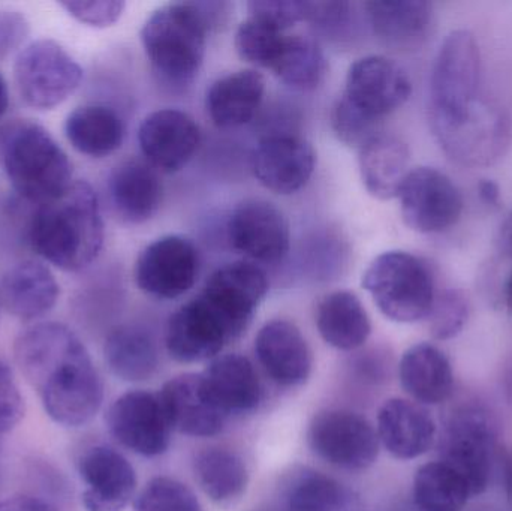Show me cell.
Wrapping results in <instances>:
<instances>
[{
  "label": "cell",
  "instance_id": "6da1fadb",
  "mask_svg": "<svg viewBox=\"0 0 512 511\" xmlns=\"http://www.w3.org/2000/svg\"><path fill=\"white\" fill-rule=\"evenodd\" d=\"M14 357L54 423L81 428L95 419L104 401V384L86 345L68 326L29 327L15 339Z\"/></svg>",
  "mask_w": 512,
  "mask_h": 511
},
{
  "label": "cell",
  "instance_id": "7a4b0ae2",
  "mask_svg": "<svg viewBox=\"0 0 512 511\" xmlns=\"http://www.w3.org/2000/svg\"><path fill=\"white\" fill-rule=\"evenodd\" d=\"M105 227L98 195L84 180L39 204L29 225L33 251L65 272L89 267L104 248Z\"/></svg>",
  "mask_w": 512,
  "mask_h": 511
},
{
  "label": "cell",
  "instance_id": "3957f363",
  "mask_svg": "<svg viewBox=\"0 0 512 511\" xmlns=\"http://www.w3.org/2000/svg\"><path fill=\"white\" fill-rule=\"evenodd\" d=\"M215 3H168L153 11L141 29V44L153 74L164 86L183 89L200 74L207 35L219 12Z\"/></svg>",
  "mask_w": 512,
  "mask_h": 511
},
{
  "label": "cell",
  "instance_id": "277c9868",
  "mask_svg": "<svg viewBox=\"0 0 512 511\" xmlns=\"http://www.w3.org/2000/svg\"><path fill=\"white\" fill-rule=\"evenodd\" d=\"M0 162L21 198L42 204L72 185V164L53 135L32 122L0 129Z\"/></svg>",
  "mask_w": 512,
  "mask_h": 511
},
{
  "label": "cell",
  "instance_id": "5b68a950",
  "mask_svg": "<svg viewBox=\"0 0 512 511\" xmlns=\"http://www.w3.org/2000/svg\"><path fill=\"white\" fill-rule=\"evenodd\" d=\"M379 311L396 323L429 317L436 299L435 278L426 261L405 251L378 255L361 279Z\"/></svg>",
  "mask_w": 512,
  "mask_h": 511
},
{
  "label": "cell",
  "instance_id": "8992f818",
  "mask_svg": "<svg viewBox=\"0 0 512 511\" xmlns=\"http://www.w3.org/2000/svg\"><path fill=\"white\" fill-rule=\"evenodd\" d=\"M430 128L462 117L481 99V51L474 33H448L439 47L430 75Z\"/></svg>",
  "mask_w": 512,
  "mask_h": 511
},
{
  "label": "cell",
  "instance_id": "52a82bcc",
  "mask_svg": "<svg viewBox=\"0 0 512 511\" xmlns=\"http://www.w3.org/2000/svg\"><path fill=\"white\" fill-rule=\"evenodd\" d=\"M432 132L451 161L462 167L484 168L496 164L508 152L512 120L498 102L481 98L462 117Z\"/></svg>",
  "mask_w": 512,
  "mask_h": 511
},
{
  "label": "cell",
  "instance_id": "ba28073f",
  "mask_svg": "<svg viewBox=\"0 0 512 511\" xmlns=\"http://www.w3.org/2000/svg\"><path fill=\"white\" fill-rule=\"evenodd\" d=\"M80 63L53 39L30 42L18 53L14 81L24 104L35 110H53L83 81Z\"/></svg>",
  "mask_w": 512,
  "mask_h": 511
},
{
  "label": "cell",
  "instance_id": "9c48e42d",
  "mask_svg": "<svg viewBox=\"0 0 512 511\" xmlns=\"http://www.w3.org/2000/svg\"><path fill=\"white\" fill-rule=\"evenodd\" d=\"M495 441L492 420L480 408H460L445 425L439 444L441 462L466 480L472 497L489 488Z\"/></svg>",
  "mask_w": 512,
  "mask_h": 511
},
{
  "label": "cell",
  "instance_id": "30bf717a",
  "mask_svg": "<svg viewBox=\"0 0 512 511\" xmlns=\"http://www.w3.org/2000/svg\"><path fill=\"white\" fill-rule=\"evenodd\" d=\"M307 441L322 461L349 471L372 467L381 447L372 423L348 410H325L316 414L310 422Z\"/></svg>",
  "mask_w": 512,
  "mask_h": 511
},
{
  "label": "cell",
  "instance_id": "8fae6325",
  "mask_svg": "<svg viewBox=\"0 0 512 511\" xmlns=\"http://www.w3.org/2000/svg\"><path fill=\"white\" fill-rule=\"evenodd\" d=\"M397 198L403 222L417 233H445L462 218V192L447 174L436 168L409 171Z\"/></svg>",
  "mask_w": 512,
  "mask_h": 511
},
{
  "label": "cell",
  "instance_id": "7c38bea8",
  "mask_svg": "<svg viewBox=\"0 0 512 511\" xmlns=\"http://www.w3.org/2000/svg\"><path fill=\"white\" fill-rule=\"evenodd\" d=\"M201 255L185 236L170 234L147 245L135 263V284L147 296L174 300L185 296L197 284Z\"/></svg>",
  "mask_w": 512,
  "mask_h": 511
},
{
  "label": "cell",
  "instance_id": "4fadbf2b",
  "mask_svg": "<svg viewBox=\"0 0 512 511\" xmlns=\"http://www.w3.org/2000/svg\"><path fill=\"white\" fill-rule=\"evenodd\" d=\"M110 434L131 452L146 458L164 455L171 443L170 422L161 398L146 390H132L117 398L107 413Z\"/></svg>",
  "mask_w": 512,
  "mask_h": 511
},
{
  "label": "cell",
  "instance_id": "5bb4252c",
  "mask_svg": "<svg viewBox=\"0 0 512 511\" xmlns=\"http://www.w3.org/2000/svg\"><path fill=\"white\" fill-rule=\"evenodd\" d=\"M411 93V78L403 66L390 57L372 54L349 66L342 96L361 113L379 122L402 107Z\"/></svg>",
  "mask_w": 512,
  "mask_h": 511
},
{
  "label": "cell",
  "instance_id": "9a60e30c",
  "mask_svg": "<svg viewBox=\"0 0 512 511\" xmlns=\"http://www.w3.org/2000/svg\"><path fill=\"white\" fill-rule=\"evenodd\" d=\"M268 287L267 275L261 267L249 261H236L215 270L198 296L230 324L239 339L251 326Z\"/></svg>",
  "mask_w": 512,
  "mask_h": 511
},
{
  "label": "cell",
  "instance_id": "2e32d148",
  "mask_svg": "<svg viewBox=\"0 0 512 511\" xmlns=\"http://www.w3.org/2000/svg\"><path fill=\"white\" fill-rule=\"evenodd\" d=\"M227 234L237 252L259 263H279L291 243L288 219L282 210L256 198L237 204L228 219Z\"/></svg>",
  "mask_w": 512,
  "mask_h": 511
},
{
  "label": "cell",
  "instance_id": "e0dca14e",
  "mask_svg": "<svg viewBox=\"0 0 512 511\" xmlns=\"http://www.w3.org/2000/svg\"><path fill=\"white\" fill-rule=\"evenodd\" d=\"M234 341L228 324L200 296L171 315L165 333L168 354L188 365L216 359Z\"/></svg>",
  "mask_w": 512,
  "mask_h": 511
},
{
  "label": "cell",
  "instance_id": "ac0fdd59",
  "mask_svg": "<svg viewBox=\"0 0 512 511\" xmlns=\"http://www.w3.org/2000/svg\"><path fill=\"white\" fill-rule=\"evenodd\" d=\"M138 143L156 171L173 174L189 164L201 144L200 125L177 108L153 111L141 122Z\"/></svg>",
  "mask_w": 512,
  "mask_h": 511
},
{
  "label": "cell",
  "instance_id": "d6986e66",
  "mask_svg": "<svg viewBox=\"0 0 512 511\" xmlns=\"http://www.w3.org/2000/svg\"><path fill=\"white\" fill-rule=\"evenodd\" d=\"M78 474L84 483L86 511H122L134 500L137 474L131 462L108 446H93L81 455Z\"/></svg>",
  "mask_w": 512,
  "mask_h": 511
},
{
  "label": "cell",
  "instance_id": "ffe728a7",
  "mask_svg": "<svg viewBox=\"0 0 512 511\" xmlns=\"http://www.w3.org/2000/svg\"><path fill=\"white\" fill-rule=\"evenodd\" d=\"M315 167V149L297 135L262 138L252 153L256 180L274 194L291 195L300 191L312 179Z\"/></svg>",
  "mask_w": 512,
  "mask_h": 511
},
{
  "label": "cell",
  "instance_id": "44dd1931",
  "mask_svg": "<svg viewBox=\"0 0 512 511\" xmlns=\"http://www.w3.org/2000/svg\"><path fill=\"white\" fill-rule=\"evenodd\" d=\"M255 354L265 374L279 386H301L312 374L309 344L300 329L289 321L265 323L255 338Z\"/></svg>",
  "mask_w": 512,
  "mask_h": 511
},
{
  "label": "cell",
  "instance_id": "7402d4cb",
  "mask_svg": "<svg viewBox=\"0 0 512 511\" xmlns=\"http://www.w3.org/2000/svg\"><path fill=\"white\" fill-rule=\"evenodd\" d=\"M162 407L171 429L192 438H210L221 434L228 417L219 411L204 393L200 374H182L164 384Z\"/></svg>",
  "mask_w": 512,
  "mask_h": 511
},
{
  "label": "cell",
  "instance_id": "603a6c76",
  "mask_svg": "<svg viewBox=\"0 0 512 511\" xmlns=\"http://www.w3.org/2000/svg\"><path fill=\"white\" fill-rule=\"evenodd\" d=\"M379 443L393 458L412 461L426 455L436 440V423L417 402L391 398L378 413Z\"/></svg>",
  "mask_w": 512,
  "mask_h": 511
},
{
  "label": "cell",
  "instance_id": "cb8c5ba5",
  "mask_svg": "<svg viewBox=\"0 0 512 511\" xmlns=\"http://www.w3.org/2000/svg\"><path fill=\"white\" fill-rule=\"evenodd\" d=\"M200 375L207 398L227 417L254 411L261 402V381L242 354L218 356Z\"/></svg>",
  "mask_w": 512,
  "mask_h": 511
},
{
  "label": "cell",
  "instance_id": "d4e9b609",
  "mask_svg": "<svg viewBox=\"0 0 512 511\" xmlns=\"http://www.w3.org/2000/svg\"><path fill=\"white\" fill-rule=\"evenodd\" d=\"M108 195L117 215L129 224H144L158 212L164 186L146 161L126 159L108 177Z\"/></svg>",
  "mask_w": 512,
  "mask_h": 511
},
{
  "label": "cell",
  "instance_id": "484cf974",
  "mask_svg": "<svg viewBox=\"0 0 512 511\" xmlns=\"http://www.w3.org/2000/svg\"><path fill=\"white\" fill-rule=\"evenodd\" d=\"M60 285L45 264L27 260L15 264L0 282V300L6 311L24 321L44 317L56 306Z\"/></svg>",
  "mask_w": 512,
  "mask_h": 511
},
{
  "label": "cell",
  "instance_id": "4316f807",
  "mask_svg": "<svg viewBox=\"0 0 512 511\" xmlns=\"http://www.w3.org/2000/svg\"><path fill=\"white\" fill-rule=\"evenodd\" d=\"M373 32L388 47L418 50L432 29V5L421 0H373L364 3Z\"/></svg>",
  "mask_w": 512,
  "mask_h": 511
},
{
  "label": "cell",
  "instance_id": "83f0119b",
  "mask_svg": "<svg viewBox=\"0 0 512 511\" xmlns=\"http://www.w3.org/2000/svg\"><path fill=\"white\" fill-rule=\"evenodd\" d=\"M264 95V75L256 69H240L218 78L207 90V114L218 128H239L254 119Z\"/></svg>",
  "mask_w": 512,
  "mask_h": 511
},
{
  "label": "cell",
  "instance_id": "f1b7e54d",
  "mask_svg": "<svg viewBox=\"0 0 512 511\" xmlns=\"http://www.w3.org/2000/svg\"><path fill=\"white\" fill-rule=\"evenodd\" d=\"M411 152L402 138L393 134L373 135L358 149V165L364 188L378 200H393L408 176Z\"/></svg>",
  "mask_w": 512,
  "mask_h": 511
},
{
  "label": "cell",
  "instance_id": "f546056e",
  "mask_svg": "<svg viewBox=\"0 0 512 511\" xmlns=\"http://www.w3.org/2000/svg\"><path fill=\"white\" fill-rule=\"evenodd\" d=\"M403 390L421 405L444 404L454 390L450 359L435 345H414L405 351L399 365Z\"/></svg>",
  "mask_w": 512,
  "mask_h": 511
},
{
  "label": "cell",
  "instance_id": "4dcf8cb0",
  "mask_svg": "<svg viewBox=\"0 0 512 511\" xmlns=\"http://www.w3.org/2000/svg\"><path fill=\"white\" fill-rule=\"evenodd\" d=\"M315 320L321 338L340 351L363 347L372 333L369 314L352 291H333L322 297Z\"/></svg>",
  "mask_w": 512,
  "mask_h": 511
},
{
  "label": "cell",
  "instance_id": "1f68e13d",
  "mask_svg": "<svg viewBox=\"0 0 512 511\" xmlns=\"http://www.w3.org/2000/svg\"><path fill=\"white\" fill-rule=\"evenodd\" d=\"M105 363L111 374L128 383L150 380L159 368V353L149 330L122 324L105 339Z\"/></svg>",
  "mask_w": 512,
  "mask_h": 511
},
{
  "label": "cell",
  "instance_id": "d6a6232c",
  "mask_svg": "<svg viewBox=\"0 0 512 511\" xmlns=\"http://www.w3.org/2000/svg\"><path fill=\"white\" fill-rule=\"evenodd\" d=\"M125 134L122 117L105 105H83L66 117V138L77 152L90 158L113 155L122 147Z\"/></svg>",
  "mask_w": 512,
  "mask_h": 511
},
{
  "label": "cell",
  "instance_id": "836d02e7",
  "mask_svg": "<svg viewBox=\"0 0 512 511\" xmlns=\"http://www.w3.org/2000/svg\"><path fill=\"white\" fill-rule=\"evenodd\" d=\"M195 480L213 503H234L245 494L249 471L242 456L225 447L201 450L194 461Z\"/></svg>",
  "mask_w": 512,
  "mask_h": 511
},
{
  "label": "cell",
  "instance_id": "e575fe53",
  "mask_svg": "<svg viewBox=\"0 0 512 511\" xmlns=\"http://www.w3.org/2000/svg\"><path fill=\"white\" fill-rule=\"evenodd\" d=\"M471 497L466 480L444 462H430L415 473L412 498L418 511H462Z\"/></svg>",
  "mask_w": 512,
  "mask_h": 511
},
{
  "label": "cell",
  "instance_id": "d590c367",
  "mask_svg": "<svg viewBox=\"0 0 512 511\" xmlns=\"http://www.w3.org/2000/svg\"><path fill=\"white\" fill-rule=\"evenodd\" d=\"M325 69V56L315 39L286 35L270 71L286 86L306 92L322 83Z\"/></svg>",
  "mask_w": 512,
  "mask_h": 511
},
{
  "label": "cell",
  "instance_id": "8d00e7d4",
  "mask_svg": "<svg viewBox=\"0 0 512 511\" xmlns=\"http://www.w3.org/2000/svg\"><path fill=\"white\" fill-rule=\"evenodd\" d=\"M346 506L348 494L345 488L318 471H301L286 494L288 511H343Z\"/></svg>",
  "mask_w": 512,
  "mask_h": 511
},
{
  "label": "cell",
  "instance_id": "74e56055",
  "mask_svg": "<svg viewBox=\"0 0 512 511\" xmlns=\"http://www.w3.org/2000/svg\"><path fill=\"white\" fill-rule=\"evenodd\" d=\"M285 36L283 30L248 15L237 29L234 45L245 62L258 68L271 69Z\"/></svg>",
  "mask_w": 512,
  "mask_h": 511
},
{
  "label": "cell",
  "instance_id": "f35d334b",
  "mask_svg": "<svg viewBox=\"0 0 512 511\" xmlns=\"http://www.w3.org/2000/svg\"><path fill=\"white\" fill-rule=\"evenodd\" d=\"M135 511H203L191 488L171 477H155L135 498Z\"/></svg>",
  "mask_w": 512,
  "mask_h": 511
},
{
  "label": "cell",
  "instance_id": "ab89813d",
  "mask_svg": "<svg viewBox=\"0 0 512 511\" xmlns=\"http://www.w3.org/2000/svg\"><path fill=\"white\" fill-rule=\"evenodd\" d=\"M469 302L459 290H445L436 294L430 311L429 326L433 338L439 341L456 338L468 323Z\"/></svg>",
  "mask_w": 512,
  "mask_h": 511
},
{
  "label": "cell",
  "instance_id": "60d3db41",
  "mask_svg": "<svg viewBox=\"0 0 512 511\" xmlns=\"http://www.w3.org/2000/svg\"><path fill=\"white\" fill-rule=\"evenodd\" d=\"M331 128L346 146L360 149L367 140L378 134V122L354 107L345 96H340L331 108Z\"/></svg>",
  "mask_w": 512,
  "mask_h": 511
},
{
  "label": "cell",
  "instance_id": "b9f144b4",
  "mask_svg": "<svg viewBox=\"0 0 512 511\" xmlns=\"http://www.w3.org/2000/svg\"><path fill=\"white\" fill-rule=\"evenodd\" d=\"M60 6L80 23L96 29H105L120 20L126 5L119 0H78L62 2Z\"/></svg>",
  "mask_w": 512,
  "mask_h": 511
},
{
  "label": "cell",
  "instance_id": "7bdbcfd3",
  "mask_svg": "<svg viewBox=\"0 0 512 511\" xmlns=\"http://www.w3.org/2000/svg\"><path fill=\"white\" fill-rule=\"evenodd\" d=\"M249 17L259 18L277 29L286 30L304 21V2L295 0H254L246 5Z\"/></svg>",
  "mask_w": 512,
  "mask_h": 511
},
{
  "label": "cell",
  "instance_id": "ee69618b",
  "mask_svg": "<svg viewBox=\"0 0 512 511\" xmlns=\"http://www.w3.org/2000/svg\"><path fill=\"white\" fill-rule=\"evenodd\" d=\"M24 416V399L14 374L0 362V435L14 429Z\"/></svg>",
  "mask_w": 512,
  "mask_h": 511
},
{
  "label": "cell",
  "instance_id": "f6af8a7d",
  "mask_svg": "<svg viewBox=\"0 0 512 511\" xmlns=\"http://www.w3.org/2000/svg\"><path fill=\"white\" fill-rule=\"evenodd\" d=\"M29 32V21L21 12L0 11V60L18 50Z\"/></svg>",
  "mask_w": 512,
  "mask_h": 511
},
{
  "label": "cell",
  "instance_id": "bcb514c9",
  "mask_svg": "<svg viewBox=\"0 0 512 511\" xmlns=\"http://www.w3.org/2000/svg\"><path fill=\"white\" fill-rule=\"evenodd\" d=\"M351 5L348 2H304V21L328 29L348 21Z\"/></svg>",
  "mask_w": 512,
  "mask_h": 511
},
{
  "label": "cell",
  "instance_id": "7dc6e473",
  "mask_svg": "<svg viewBox=\"0 0 512 511\" xmlns=\"http://www.w3.org/2000/svg\"><path fill=\"white\" fill-rule=\"evenodd\" d=\"M0 511H57L56 507L51 506L47 501L41 498L27 497V495H20V497L6 498L0 501Z\"/></svg>",
  "mask_w": 512,
  "mask_h": 511
},
{
  "label": "cell",
  "instance_id": "c3c4849f",
  "mask_svg": "<svg viewBox=\"0 0 512 511\" xmlns=\"http://www.w3.org/2000/svg\"><path fill=\"white\" fill-rule=\"evenodd\" d=\"M478 194L487 206L498 207L501 204V188L498 183L490 179H483L478 183Z\"/></svg>",
  "mask_w": 512,
  "mask_h": 511
},
{
  "label": "cell",
  "instance_id": "681fc988",
  "mask_svg": "<svg viewBox=\"0 0 512 511\" xmlns=\"http://www.w3.org/2000/svg\"><path fill=\"white\" fill-rule=\"evenodd\" d=\"M496 243H498L499 251H501L505 257L511 258L512 260V212L507 216V219L502 222L498 237H496Z\"/></svg>",
  "mask_w": 512,
  "mask_h": 511
},
{
  "label": "cell",
  "instance_id": "f907efd6",
  "mask_svg": "<svg viewBox=\"0 0 512 511\" xmlns=\"http://www.w3.org/2000/svg\"><path fill=\"white\" fill-rule=\"evenodd\" d=\"M9 108V90L5 78L0 75V120L5 116Z\"/></svg>",
  "mask_w": 512,
  "mask_h": 511
},
{
  "label": "cell",
  "instance_id": "816d5d0a",
  "mask_svg": "<svg viewBox=\"0 0 512 511\" xmlns=\"http://www.w3.org/2000/svg\"><path fill=\"white\" fill-rule=\"evenodd\" d=\"M505 300H507L508 308L512 311V272L505 282Z\"/></svg>",
  "mask_w": 512,
  "mask_h": 511
},
{
  "label": "cell",
  "instance_id": "f5cc1de1",
  "mask_svg": "<svg viewBox=\"0 0 512 511\" xmlns=\"http://www.w3.org/2000/svg\"><path fill=\"white\" fill-rule=\"evenodd\" d=\"M507 480H508V491H510V494L512 497V464H511V467L508 468Z\"/></svg>",
  "mask_w": 512,
  "mask_h": 511
},
{
  "label": "cell",
  "instance_id": "db71d44e",
  "mask_svg": "<svg viewBox=\"0 0 512 511\" xmlns=\"http://www.w3.org/2000/svg\"><path fill=\"white\" fill-rule=\"evenodd\" d=\"M0 305H2V300H0Z\"/></svg>",
  "mask_w": 512,
  "mask_h": 511
}]
</instances>
